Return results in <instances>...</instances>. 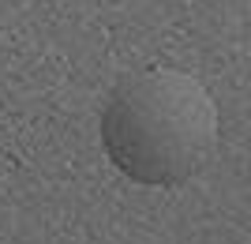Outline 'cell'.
<instances>
[{"mask_svg":"<svg viewBox=\"0 0 251 244\" xmlns=\"http://www.w3.org/2000/svg\"><path fill=\"white\" fill-rule=\"evenodd\" d=\"M218 102L188 72L127 75L101 109L105 154L127 181L173 188L206 169L218 150Z\"/></svg>","mask_w":251,"mask_h":244,"instance_id":"6da1fadb","label":"cell"}]
</instances>
